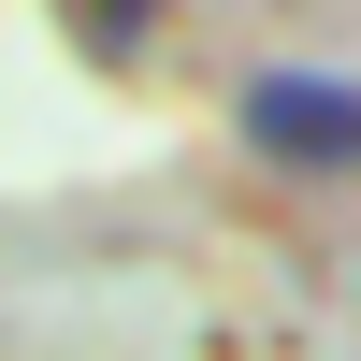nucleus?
I'll use <instances>...</instances> for the list:
<instances>
[{
	"label": "nucleus",
	"instance_id": "f257e3e1",
	"mask_svg": "<svg viewBox=\"0 0 361 361\" xmlns=\"http://www.w3.org/2000/svg\"><path fill=\"white\" fill-rule=\"evenodd\" d=\"M231 145H246V159H275V173H361V73H304V58L246 73Z\"/></svg>",
	"mask_w": 361,
	"mask_h": 361
},
{
	"label": "nucleus",
	"instance_id": "f03ea898",
	"mask_svg": "<svg viewBox=\"0 0 361 361\" xmlns=\"http://www.w3.org/2000/svg\"><path fill=\"white\" fill-rule=\"evenodd\" d=\"M145 29H159V0H73V44H102V58H130Z\"/></svg>",
	"mask_w": 361,
	"mask_h": 361
}]
</instances>
